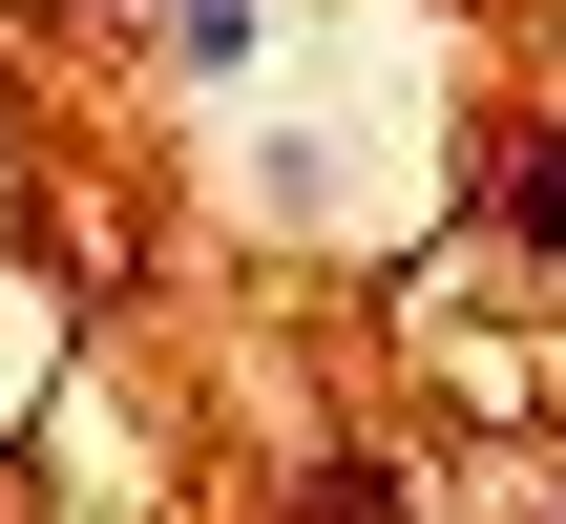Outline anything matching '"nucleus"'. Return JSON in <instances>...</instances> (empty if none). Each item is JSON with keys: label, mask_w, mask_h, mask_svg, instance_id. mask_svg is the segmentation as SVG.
Listing matches in <instances>:
<instances>
[{"label": "nucleus", "mask_w": 566, "mask_h": 524, "mask_svg": "<svg viewBox=\"0 0 566 524\" xmlns=\"http://www.w3.org/2000/svg\"><path fill=\"white\" fill-rule=\"evenodd\" d=\"M294 504H315V524H399V462H315Z\"/></svg>", "instance_id": "nucleus-2"}, {"label": "nucleus", "mask_w": 566, "mask_h": 524, "mask_svg": "<svg viewBox=\"0 0 566 524\" xmlns=\"http://www.w3.org/2000/svg\"><path fill=\"white\" fill-rule=\"evenodd\" d=\"M504 210H525V252H566V126L525 147V168H504Z\"/></svg>", "instance_id": "nucleus-3"}, {"label": "nucleus", "mask_w": 566, "mask_h": 524, "mask_svg": "<svg viewBox=\"0 0 566 524\" xmlns=\"http://www.w3.org/2000/svg\"><path fill=\"white\" fill-rule=\"evenodd\" d=\"M252 21H273V0H147V42H168V63H252Z\"/></svg>", "instance_id": "nucleus-1"}]
</instances>
